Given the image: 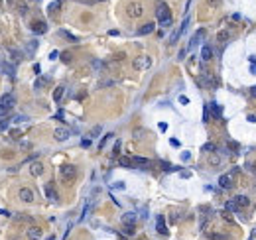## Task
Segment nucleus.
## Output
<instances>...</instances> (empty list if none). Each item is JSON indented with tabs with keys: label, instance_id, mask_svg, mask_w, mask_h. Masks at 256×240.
<instances>
[{
	"label": "nucleus",
	"instance_id": "3",
	"mask_svg": "<svg viewBox=\"0 0 256 240\" xmlns=\"http://www.w3.org/2000/svg\"><path fill=\"white\" fill-rule=\"evenodd\" d=\"M53 136H55V140H57V142H65V140H67V138L71 136V132H69L67 128H55Z\"/></svg>",
	"mask_w": 256,
	"mask_h": 240
},
{
	"label": "nucleus",
	"instance_id": "15",
	"mask_svg": "<svg viewBox=\"0 0 256 240\" xmlns=\"http://www.w3.org/2000/svg\"><path fill=\"white\" fill-rule=\"evenodd\" d=\"M122 222L124 224H134L136 222V215L134 213H126V215L122 216Z\"/></svg>",
	"mask_w": 256,
	"mask_h": 240
},
{
	"label": "nucleus",
	"instance_id": "29",
	"mask_svg": "<svg viewBox=\"0 0 256 240\" xmlns=\"http://www.w3.org/2000/svg\"><path fill=\"white\" fill-rule=\"evenodd\" d=\"M101 132H102V128H101V126H95V128L91 130V136H89V138H97Z\"/></svg>",
	"mask_w": 256,
	"mask_h": 240
},
{
	"label": "nucleus",
	"instance_id": "41",
	"mask_svg": "<svg viewBox=\"0 0 256 240\" xmlns=\"http://www.w3.org/2000/svg\"><path fill=\"white\" fill-rule=\"evenodd\" d=\"M93 67L99 71V69H102V63H101V61H93Z\"/></svg>",
	"mask_w": 256,
	"mask_h": 240
},
{
	"label": "nucleus",
	"instance_id": "8",
	"mask_svg": "<svg viewBox=\"0 0 256 240\" xmlns=\"http://www.w3.org/2000/svg\"><path fill=\"white\" fill-rule=\"evenodd\" d=\"M41 228H38V227H32V228H28V238L30 240H40L41 238Z\"/></svg>",
	"mask_w": 256,
	"mask_h": 240
},
{
	"label": "nucleus",
	"instance_id": "36",
	"mask_svg": "<svg viewBox=\"0 0 256 240\" xmlns=\"http://www.w3.org/2000/svg\"><path fill=\"white\" fill-rule=\"evenodd\" d=\"M81 146H83V148H89V146H91V138H83V140H81Z\"/></svg>",
	"mask_w": 256,
	"mask_h": 240
},
{
	"label": "nucleus",
	"instance_id": "31",
	"mask_svg": "<svg viewBox=\"0 0 256 240\" xmlns=\"http://www.w3.org/2000/svg\"><path fill=\"white\" fill-rule=\"evenodd\" d=\"M213 150H215V144H211V142H207L203 146V152H213Z\"/></svg>",
	"mask_w": 256,
	"mask_h": 240
},
{
	"label": "nucleus",
	"instance_id": "13",
	"mask_svg": "<svg viewBox=\"0 0 256 240\" xmlns=\"http://www.w3.org/2000/svg\"><path fill=\"white\" fill-rule=\"evenodd\" d=\"M32 30H34L35 34H43L47 28H46V24H43V22H34V24H32Z\"/></svg>",
	"mask_w": 256,
	"mask_h": 240
},
{
	"label": "nucleus",
	"instance_id": "49",
	"mask_svg": "<svg viewBox=\"0 0 256 240\" xmlns=\"http://www.w3.org/2000/svg\"><path fill=\"white\" fill-rule=\"evenodd\" d=\"M250 94H252V97H256V85H254L252 89H250Z\"/></svg>",
	"mask_w": 256,
	"mask_h": 240
},
{
	"label": "nucleus",
	"instance_id": "37",
	"mask_svg": "<svg viewBox=\"0 0 256 240\" xmlns=\"http://www.w3.org/2000/svg\"><path fill=\"white\" fill-rule=\"evenodd\" d=\"M111 136H112V134H106L105 138H102V140H101V144H99V148H105V144L108 142V138H111Z\"/></svg>",
	"mask_w": 256,
	"mask_h": 240
},
{
	"label": "nucleus",
	"instance_id": "42",
	"mask_svg": "<svg viewBox=\"0 0 256 240\" xmlns=\"http://www.w3.org/2000/svg\"><path fill=\"white\" fill-rule=\"evenodd\" d=\"M203 122H209V110L205 108V112H203Z\"/></svg>",
	"mask_w": 256,
	"mask_h": 240
},
{
	"label": "nucleus",
	"instance_id": "24",
	"mask_svg": "<svg viewBox=\"0 0 256 240\" xmlns=\"http://www.w3.org/2000/svg\"><path fill=\"white\" fill-rule=\"evenodd\" d=\"M240 207L237 205V201H229L226 203V211H231V213H235V211H238Z\"/></svg>",
	"mask_w": 256,
	"mask_h": 240
},
{
	"label": "nucleus",
	"instance_id": "22",
	"mask_svg": "<svg viewBox=\"0 0 256 240\" xmlns=\"http://www.w3.org/2000/svg\"><path fill=\"white\" fill-rule=\"evenodd\" d=\"M46 193H47V197H49V201H57V193L51 189V185H47L46 187Z\"/></svg>",
	"mask_w": 256,
	"mask_h": 240
},
{
	"label": "nucleus",
	"instance_id": "47",
	"mask_svg": "<svg viewBox=\"0 0 256 240\" xmlns=\"http://www.w3.org/2000/svg\"><path fill=\"white\" fill-rule=\"evenodd\" d=\"M61 118H63V110H59V112L55 114V120H61Z\"/></svg>",
	"mask_w": 256,
	"mask_h": 240
},
{
	"label": "nucleus",
	"instance_id": "48",
	"mask_svg": "<svg viewBox=\"0 0 256 240\" xmlns=\"http://www.w3.org/2000/svg\"><path fill=\"white\" fill-rule=\"evenodd\" d=\"M248 59H250V63H252V65H256V55H250Z\"/></svg>",
	"mask_w": 256,
	"mask_h": 240
},
{
	"label": "nucleus",
	"instance_id": "39",
	"mask_svg": "<svg viewBox=\"0 0 256 240\" xmlns=\"http://www.w3.org/2000/svg\"><path fill=\"white\" fill-rule=\"evenodd\" d=\"M41 85H46V79H38V81H35V89H40Z\"/></svg>",
	"mask_w": 256,
	"mask_h": 240
},
{
	"label": "nucleus",
	"instance_id": "11",
	"mask_svg": "<svg viewBox=\"0 0 256 240\" xmlns=\"http://www.w3.org/2000/svg\"><path fill=\"white\" fill-rule=\"evenodd\" d=\"M211 57H213V49H211L209 45H205V47L201 49V59H203V61H209Z\"/></svg>",
	"mask_w": 256,
	"mask_h": 240
},
{
	"label": "nucleus",
	"instance_id": "1",
	"mask_svg": "<svg viewBox=\"0 0 256 240\" xmlns=\"http://www.w3.org/2000/svg\"><path fill=\"white\" fill-rule=\"evenodd\" d=\"M150 65H152V59H150L148 55H142V57H138V59L134 61V67H136V69H140V71L148 69Z\"/></svg>",
	"mask_w": 256,
	"mask_h": 240
},
{
	"label": "nucleus",
	"instance_id": "34",
	"mask_svg": "<svg viewBox=\"0 0 256 240\" xmlns=\"http://www.w3.org/2000/svg\"><path fill=\"white\" fill-rule=\"evenodd\" d=\"M8 110H10V108H8V106H4V104H0V116H6V114H8Z\"/></svg>",
	"mask_w": 256,
	"mask_h": 240
},
{
	"label": "nucleus",
	"instance_id": "40",
	"mask_svg": "<svg viewBox=\"0 0 256 240\" xmlns=\"http://www.w3.org/2000/svg\"><path fill=\"white\" fill-rule=\"evenodd\" d=\"M57 57H59V51H51V53H49V59H51V61L57 59Z\"/></svg>",
	"mask_w": 256,
	"mask_h": 240
},
{
	"label": "nucleus",
	"instance_id": "44",
	"mask_svg": "<svg viewBox=\"0 0 256 240\" xmlns=\"http://www.w3.org/2000/svg\"><path fill=\"white\" fill-rule=\"evenodd\" d=\"M18 10H20V14H22V16H24V14L28 12V8H26V6H24V4H22V6H20V8H18Z\"/></svg>",
	"mask_w": 256,
	"mask_h": 240
},
{
	"label": "nucleus",
	"instance_id": "10",
	"mask_svg": "<svg viewBox=\"0 0 256 240\" xmlns=\"http://www.w3.org/2000/svg\"><path fill=\"white\" fill-rule=\"evenodd\" d=\"M219 185H221L223 189H229L232 185V181H231V175H221L219 177Z\"/></svg>",
	"mask_w": 256,
	"mask_h": 240
},
{
	"label": "nucleus",
	"instance_id": "7",
	"mask_svg": "<svg viewBox=\"0 0 256 240\" xmlns=\"http://www.w3.org/2000/svg\"><path fill=\"white\" fill-rule=\"evenodd\" d=\"M75 167H73V165H63L61 167V175L65 177V179H73V177H75Z\"/></svg>",
	"mask_w": 256,
	"mask_h": 240
},
{
	"label": "nucleus",
	"instance_id": "19",
	"mask_svg": "<svg viewBox=\"0 0 256 240\" xmlns=\"http://www.w3.org/2000/svg\"><path fill=\"white\" fill-rule=\"evenodd\" d=\"M4 71L6 75H10V77H14V65H10V63H2V67H0Z\"/></svg>",
	"mask_w": 256,
	"mask_h": 240
},
{
	"label": "nucleus",
	"instance_id": "18",
	"mask_svg": "<svg viewBox=\"0 0 256 240\" xmlns=\"http://www.w3.org/2000/svg\"><path fill=\"white\" fill-rule=\"evenodd\" d=\"M32 173H34V175H41V173H43V165L40 162L32 163Z\"/></svg>",
	"mask_w": 256,
	"mask_h": 240
},
{
	"label": "nucleus",
	"instance_id": "25",
	"mask_svg": "<svg viewBox=\"0 0 256 240\" xmlns=\"http://www.w3.org/2000/svg\"><path fill=\"white\" fill-rule=\"evenodd\" d=\"M211 112H213V116H221V108L217 103H211Z\"/></svg>",
	"mask_w": 256,
	"mask_h": 240
},
{
	"label": "nucleus",
	"instance_id": "16",
	"mask_svg": "<svg viewBox=\"0 0 256 240\" xmlns=\"http://www.w3.org/2000/svg\"><path fill=\"white\" fill-rule=\"evenodd\" d=\"M132 163L134 165H150V159H146V157H140V156H136V157H132Z\"/></svg>",
	"mask_w": 256,
	"mask_h": 240
},
{
	"label": "nucleus",
	"instance_id": "6",
	"mask_svg": "<svg viewBox=\"0 0 256 240\" xmlns=\"http://www.w3.org/2000/svg\"><path fill=\"white\" fill-rule=\"evenodd\" d=\"M0 104H4V106H8V108H12L14 104H16V99H14V94L12 93H6L2 99H0Z\"/></svg>",
	"mask_w": 256,
	"mask_h": 240
},
{
	"label": "nucleus",
	"instance_id": "14",
	"mask_svg": "<svg viewBox=\"0 0 256 240\" xmlns=\"http://www.w3.org/2000/svg\"><path fill=\"white\" fill-rule=\"evenodd\" d=\"M229 38H231V32L229 30H221V32L217 34V41H221V43H225Z\"/></svg>",
	"mask_w": 256,
	"mask_h": 240
},
{
	"label": "nucleus",
	"instance_id": "12",
	"mask_svg": "<svg viewBox=\"0 0 256 240\" xmlns=\"http://www.w3.org/2000/svg\"><path fill=\"white\" fill-rule=\"evenodd\" d=\"M156 228H158L160 234H167V228H166V222H164V216H162V215L158 216V224H156Z\"/></svg>",
	"mask_w": 256,
	"mask_h": 240
},
{
	"label": "nucleus",
	"instance_id": "38",
	"mask_svg": "<svg viewBox=\"0 0 256 240\" xmlns=\"http://www.w3.org/2000/svg\"><path fill=\"white\" fill-rule=\"evenodd\" d=\"M162 24V28H170L172 26V18H167V20H164V22H160Z\"/></svg>",
	"mask_w": 256,
	"mask_h": 240
},
{
	"label": "nucleus",
	"instance_id": "32",
	"mask_svg": "<svg viewBox=\"0 0 256 240\" xmlns=\"http://www.w3.org/2000/svg\"><path fill=\"white\" fill-rule=\"evenodd\" d=\"M10 55H12V57H14V59H16V61H18L20 57H22V53L18 51V49H10Z\"/></svg>",
	"mask_w": 256,
	"mask_h": 240
},
{
	"label": "nucleus",
	"instance_id": "35",
	"mask_svg": "<svg viewBox=\"0 0 256 240\" xmlns=\"http://www.w3.org/2000/svg\"><path fill=\"white\" fill-rule=\"evenodd\" d=\"M24 120H28V116H24V114H18V116H14V122H24Z\"/></svg>",
	"mask_w": 256,
	"mask_h": 240
},
{
	"label": "nucleus",
	"instance_id": "27",
	"mask_svg": "<svg viewBox=\"0 0 256 240\" xmlns=\"http://www.w3.org/2000/svg\"><path fill=\"white\" fill-rule=\"evenodd\" d=\"M59 8H61V2H59V0H57V2H51V4H49V8H47V10H49L51 14H53L55 10H59Z\"/></svg>",
	"mask_w": 256,
	"mask_h": 240
},
{
	"label": "nucleus",
	"instance_id": "43",
	"mask_svg": "<svg viewBox=\"0 0 256 240\" xmlns=\"http://www.w3.org/2000/svg\"><path fill=\"white\" fill-rule=\"evenodd\" d=\"M61 59H63L65 63H69V61H71V55H69V53H63V57H61Z\"/></svg>",
	"mask_w": 256,
	"mask_h": 240
},
{
	"label": "nucleus",
	"instance_id": "2",
	"mask_svg": "<svg viewBox=\"0 0 256 240\" xmlns=\"http://www.w3.org/2000/svg\"><path fill=\"white\" fill-rule=\"evenodd\" d=\"M156 16H158V20H160V22H164V20H167V18H172V16H170V10H167V6H166V4H162V2L158 4Z\"/></svg>",
	"mask_w": 256,
	"mask_h": 240
},
{
	"label": "nucleus",
	"instance_id": "20",
	"mask_svg": "<svg viewBox=\"0 0 256 240\" xmlns=\"http://www.w3.org/2000/svg\"><path fill=\"white\" fill-rule=\"evenodd\" d=\"M235 201H237L238 207H246V205H248V197H244V195H238V197H235Z\"/></svg>",
	"mask_w": 256,
	"mask_h": 240
},
{
	"label": "nucleus",
	"instance_id": "28",
	"mask_svg": "<svg viewBox=\"0 0 256 240\" xmlns=\"http://www.w3.org/2000/svg\"><path fill=\"white\" fill-rule=\"evenodd\" d=\"M59 34L63 35V38H67V40H71V41H77V38H75V35H73V34H69V32H65V30H61Z\"/></svg>",
	"mask_w": 256,
	"mask_h": 240
},
{
	"label": "nucleus",
	"instance_id": "45",
	"mask_svg": "<svg viewBox=\"0 0 256 240\" xmlns=\"http://www.w3.org/2000/svg\"><path fill=\"white\" fill-rule=\"evenodd\" d=\"M179 103H181V104H187L189 99H187V97H179Z\"/></svg>",
	"mask_w": 256,
	"mask_h": 240
},
{
	"label": "nucleus",
	"instance_id": "17",
	"mask_svg": "<svg viewBox=\"0 0 256 240\" xmlns=\"http://www.w3.org/2000/svg\"><path fill=\"white\" fill-rule=\"evenodd\" d=\"M63 93H65V87H57V89L53 91V100H55V103H59V100H61Z\"/></svg>",
	"mask_w": 256,
	"mask_h": 240
},
{
	"label": "nucleus",
	"instance_id": "46",
	"mask_svg": "<svg viewBox=\"0 0 256 240\" xmlns=\"http://www.w3.org/2000/svg\"><path fill=\"white\" fill-rule=\"evenodd\" d=\"M160 130H162V132H166V130H167V124H166V122H160Z\"/></svg>",
	"mask_w": 256,
	"mask_h": 240
},
{
	"label": "nucleus",
	"instance_id": "4",
	"mask_svg": "<svg viewBox=\"0 0 256 240\" xmlns=\"http://www.w3.org/2000/svg\"><path fill=\"white\" fill-rule=\"evenodd\" d=\"M20 199L24 201V203H32L34 201V191H32V189H28V187H22L20 189Z\"/></svg>",
	"mask_w": 256,
	"mask_h": 240
},
{
	"label": "nucleus",
	"instance_id": "33",
	"mask_svg": "<svg viewBox=\"0 0 256 240\" xmlns=\"http://www.w3.org/2000/svg\"><path fill=\"white\" fill-rule=\"evenodd\" d=\"M8 124H10V122L6 120V118H4V120H0V132H4V130L8 128Z\"/></svg>",
	"mask_w": 256,
	"mask_h": 240
},
{
	"label": "nucleus",
	"instance_id": "26",
	"mask_svg": "<svg viewBox=\"0 0 256 240\" xmlns=\"http://www.w3.org/2000/svg\"><path fill=\"white\" fill-rule=\"evenodd\" d=\"M124 234H126V236H132L134 234V224H126V227H124Z\"/></svg>",
	"mask_w": 256,
	"mask_h": 240
},
{
	"label": "nucleus",
	"instance_id": "23",
	"mask_svg": "<svg viewBox=\"0 0 256 240\" xmlns=\"http://www.w3.org/2000/svg\"><path fill=\"white\" fill-rule=\"evenodd\" d=\"M203 34H205L203 30H199V32H197V34L193 35V38H191V41H189V47H193L195 43H197V40H199V38H203Z\"/></svg>",
	"mask_w": 256,
	"mask_h": 240
},
{
	"label": "nucleus",
	"instance_id": "5",
	"mask_svg": "<svg viewBox=\"0 0 256 240\" xmlns=\"http://www.w3.org/2000/svg\"><path fill=\"white\" fill-rule=\"evenodd\" d=\"M144 14V10H142V6L140 4H130L128 6V16H132V18H140Z\"/></svg>",
	"mask_w": 256,
	"mask_h": 240
},
{
	"label": "nucleus",
	"instance_id": "30",
	"mask_svg": "<svg viewBox=\"0 0 256 240\" xmlns=\"http://www.w3.org/2000/svg\"><path fill=\"white\" fill-rule=\"evenodd\" d=\"M35 47H38V41H30V43H28V53H34L35 51Z\"/></svg>",
	"mask_w": 256,
	"mask_h": 240
},
{
	"label": "nucleus",
	"instance_id": "21",
	"mask_svg": "<svg viewBox=\"0 0 256 240\" xmlns=\"http://www.w3.org/2000/svg\"><path fill=\"white\" fill-rule=\"evenodd\" d=\"M118 163H120L122 167H132V165H134L130 157H118Z\"/></svg>",
	"mask_w": 256,
	"mask_h": 240
},
{
	"label": "nucleus",
	"instance_id": "9",
	"mask_svg": "<svg viewBox=\"0 0 256 240\" xmlns=\"http://www.w3.org/2000/svg\"><path fill=\"white\" fill-rule=\"evenodd\" d=\"M154 28H156V26H154L152 22H148V24H144L140 30H138V35H148V34H152V32H154Z\"/></svg>",
	"mask_w": 256,
	"mask_h": 240
}]
</instances>
